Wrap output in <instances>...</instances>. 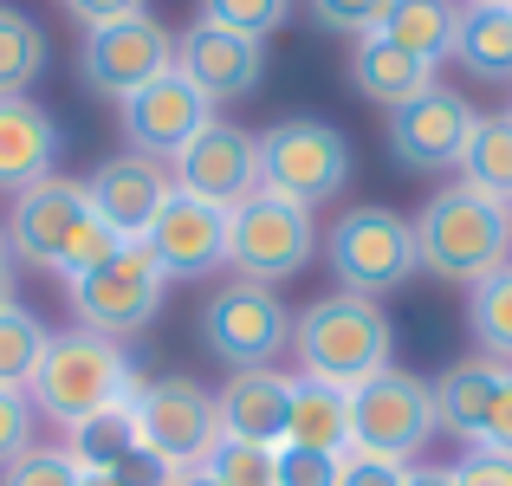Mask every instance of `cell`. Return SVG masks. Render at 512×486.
<instances>
[{
	"label": "cell",
	"mask_w": 512,
	"mask_h": 486,
	"mask_svg": "<svg viewBox=\"0 0 512 486\" xmlns=\"http://www.w3.org/2000/svg\"><path fill=\"white\" fill-rule=\"evenodd\" d=\"M117 247L124 240L98 221L85 182H72V175H46L26 195H13V214H7V253L13 260H26V266H39V273L72 286L91 266L111 260Z\"/></svg>",
	"instance_id": "cell-1"
},
{
	"label": "cell",
	"mask_w": 512,
	"mask_h": 486,
	"mask_svg": "<svg viewBox=\"0 0 512 486\" xmlns=\"http://www.w3.org/2000/svg\"><path fill=\"white\" fill-rule=\"evenodd\" d=\"M130 396H137V370H130L124 344L98 331H46V350H39L33 383H26L33 415L78 428L104 409H130Z\"/></svg>",
	"instance_id": "cell-2"
},
{
	"label": "cell",
	"mask_w": 512,
	"mask_h": 486,
	"mask_svg": "<svg viewBox=\"0 0 512 486\" xmlns=\"http://www.w3.org/2000/svg\"><path fill=\"white\" fill-rule=\"evenodd\" d=\"M409 227H415V266L435 279H454V286H480L512 260V208L487 201L467 182L435 188Z\"/></svg>",
	"instance_id": "cell-3"
},
{
	"label": "cell",
	"mask_w": 512,
	"mask_h": 486,
	"mask_svg": "<svg viewBox=\"0 0 512 486\" xmlns=\"http://www.w3.org/2000/svg\"><path fill=\"white\" fill-rule=\"evenodd\" d=\"M292 357H299V376L357 389V383H370L376 370L396 363V331H389V318H383L376 299L325 292V299H312L292 318Z\"/></svg>",
	"instance_id": "cell-4"
},
{
	"label": "cell",
	"mask_w": 512,
	"mask_h": 486,
	"mask_svg": "<svg viewBox=\"0 0 512 486\" xmlns=\"http://www.w3.org/2000/svg\"><path fill=\"white\" fill-rule=\"evenodd\" d=\"M435 435H441L435 383H422L415 370H396V363H389L370 383L350 389V454H376V461L409 467Z\"/></svg>",
	"instance_id": "cell-5"
},
{
	"label": "cell",
	"mask_w": 512,
	"mask_h": 486,
	"mask_svg": "<svg viewBox=\"0 0 512 486\" xmlns=\"http://www.w3.org/2000/svg\"><path fill=\"white\" fill-rule=\"evenodd\" d=\"M318 260V221L312 208L253 188L240 208H227V266L253 286H279V279L305 273Z\"/></svg>",
	"instance_id": "cell-6"
},
{
	"label": "cell",
	"mask_w": 512,
	"mask_h": 486,
	"mask_svg": "<svg viewBox=\"0 0 512 486\" xmlns=\"http://www.w3.org/2000/svg\"><path fill=\"white\" fill-rule=\"evenodd\" d=\"M325 260L338 273V292H357V299H389L396 286H409L422 266H415V227L409 214L396 208H350L331 221L325 234Z\"/></svg>",
	"instance_id": "cell-7"
},
{
	"label": "cell",
	"mask_w": 512,
	"mask_h": 486,
	"mask_svg": "<svg viewBox=\"0 0 512 486\" xmlns=\"http://www.w3.org/2000/svg\"><path fill=\"white\" fill-rule=\"evenodd\" d=\"M350 169H357L350 137L325 117H286L260 137V188H273V195L299 201L312 214L344 195Z\"/></svg>",
	"instance_id": "cell-8"
},
{
	"label": "cell",
	"mask_w": 512,
	"mask_h": 486,
	"mask_svg": "<svg viewBox=\"0 0 512 486\" xmlns=\"http://www.w3.org/2000/svg\"><path fill=\"white\" fill-rule=\"evenodd\" d=\"M65 292H72L78 331H98L111 344H124V337H137L143 324L163 312V266L150 260L143 240H124L111 260L91 266L85 279H72Z\"/></svg>",
	"instance_id": "cell-9"
},
{
	"label": "cell",
	"mask_w": 512,
	"mask_h": 486,
	"mask_svg": "<svg viewBox=\"0 0 512 486\" xmlns=\"http://www.w3.org/2000/svg\"><path fill=\"white\" fill-rule=\"evenodd\" d=\"M201 344H208L227 370H273L279 350H292V312L279 305L273 286L227 279V286L201 305Z\"/></svg>",
	"instance_id": "cell-10"
},
{
	"label": "cell",
	"mask_w": 512,
	"mask_h": 486,
	"mask_svg": "<svg viewBox=\"0 0 512 486\" xmlns=\"http://www.w3.org/2000/svg\"><path fill=\"white\" fill-rule=\"evenodd\" d=\"M130 422H137L143 448L156 461H169L175 474L208 461V448L221 441V415H214V396L188 376H156V383H137L130 396Z\"/></svg>",
	"instance_id": "cell-11"
},
{
	"label": "cell",
	"mask_w": 512,
	"mask_h": 486,
	"mask_svg": "<svg viewBox=\"0 0 512 486\" xmlns=\"http://www.w3.org/2000/svg\"><path fill=\"white\" fill-rule=\"evenodd\" d=\"M163 72H175V33L156 13L98 26V33H85V46H78V78H85V91L117 98V104H124L130 91H143L150 78H163Z\"/></svg>",
	"instance_id": "cell-12"
},
{
	"label": "cell",
	"mask_w": 512,
	"mask_h": 486,
	"mask_svg": "<svg viewBox=\"0 0 512 486\" xmlns=\"http://www.w3.org/2000/svg\"><path fill=\"white\" fill-rule=\"evenodd\" d=\"M169 182L182 188V195L208 201V208H240V201L260 188V137L240 130V124L208 117V124L175 150Z\"/></svg>",
	"instance_id": "cell-13"
},
{
	"label": "cell",
	"mask_w": 512,
	"mask_h": 486,
	"mask_svg": "<svg viewBox=\"0 0 512 486\" xmlns=\"http://www.w3.org/2000/svg\"><path fill=\"white\" fill-rule=\"evenodd\" d=\"M175 72L221 111V104H240V98L260 91L266 39H247V33H227V26H201L195 20L188 33H175Z\"/></svg>",
	"instance_id": "cell-14"
},
{
	"label": "cell",
	"mask_w": 512,
	"mask_h": 486,
	"mask_svg": "<svg viewBox=\"0 0 512 486\" xmlns=\"http://www.w3.org/2000/svg\"><path fill=\"white\" fill-rule=\"evenodd\" d=\"M474 104L448 85H428L422 98H409L402 111H389V156L402 169L428 175V169H454L467 150V130H474Z\"/></svg>",
	"instance_id": "cell-15"
},
{
	"label": "cell",
	"mask_w": 512,
	"mask_h": 486,
	"mask_svg": "<svg viewBox=\"0 0 512 486\" xmlns=\"http://www.w3.org/2000/svg\"><path fill=\"white\" fill-rule=\"evenodd\" d=\"M208 117H214V104L201 98L182 72L150 78L143 91H130V98L117 104V124H124L130 156H150V162H175V150H182Z\"/></svg>",
	"instance_id": "cell-16"
},
{
	"label": "cell",
	"mask_w": 512,
	"mask_h": 486,
	"mask_svg": "<svg viewBox=\"0 0 512 486\" xmlns=\"http://www.w3.org/2000/svg\"><path fill=\"white\" fill-rule=\"evenodd\" d=\"M143 247H150L156 266H163V279L214 273V266H227V208H208V201H195V195L175 188L163 201V214L150 221Z\"/></svg>",
	"instance_id": "cell-17"
},
{
	"label": "cell",
	"mask_w": 512,
	"mask_h": 486,
	"mask_svg": "<svg viewBox=\"0 0 512 486\" xmlns=\"http://www.w3.org/2000/svg\"><path fill=\"white\" fill-rule=\"evenodd\" d=\"M85 195H91L98 221L111 227L117 240H143V234H150V221L163 214V201L175 195V182H169L163 162L130 156V150H124V156H104L98 169H91Z\"/></svg>",
	"instance_id": "cell-18"
},
{
	"label": "cell",
	"mask_w": 512,
	"mask_h": 486,
	"mask_svg": "<svg viewBox=\"0 0 512 486\" xmlns=\"http://www.w3.org/2000/svg\"><path fill=\"white\" fill-rule=\"evenodd\" d=\"M65 130L46 104L33 98H0V195H26L33 182L59 175Z\"/></svg>",
	"instance_id": "cell-19"
},
{
	"label": "cell",
	"mask_w": 512,
	"mask_h": 486,
	"mask_svg": "<svg viewBox=\"0 0 512 486\" xmlns=\"http://www.w3.org/2000/svg\"><path fill=\"white\" fill-rule=\"evenodd\" d=\"M286 409H292V376H279V370H234L221 383V396H214L221 435L260 441V448L286 441Z\"/></svg>",
	"instance_id": "cell-20"
},
{
	"label": "cell",
	"mask_w": 512,
	"mask_h": 486,
	"mask_svg": "<svg viewBox=\"0 0 512 486\" xmlns=\"http://www.w3.org/2000/svg\"><path fill=\"white\" fill-rule=\"evenodd\" d=\"M506 370H512V363L480 357V350H474V357L448 363V370L435 376V415H441V428H448V435L467 441V448H474L480 428H487V409H493V396H500Z\"/></svg>",
	"instance_id": "cell-21"
},
{
	"label": "cell",
	"mask_w": 512,
	"mask_h": 486,
	"mask_svg": "<svg viewBox=\"0 0 512 486\" xmlns=\"http://www.w3.org/2000/svg\"><path fill=\"white\" fill-rule=\"evenodd\" d=\"M350 85H357V98L383 104V111H402L409 98H422V91L435 85V65L402 52V46H389L383 33H363L357 52H350Z\"/></svg>",
	"instance_id": "cell-22"
},
{
	"label": "cell",
	"mask_w": 512,
	"mask_h": 486,
	"mask_svg": "<svg viewBox=\"0 0 512 486\" xmlns=\"http://www.w3.org/2000/svg\"><path fill=\"white\" fill-rule=\"evenodd\" d=\"M286 441L318 454H350V389L318 383V376H292V409H286Z\"/></svg>",
	"instance_id": "cell-23"
},
{
	"label": "cell",
	"mask_w": 512,
	"mask_h": 486,
	"mask_svg": "<svg viewBox=\"0 0 512 486\" xmlns=\"http://www.w3.org/2000/svg\"><path fill=\"white\" fill-rule=\"evenodd\" d=\"M376 33L389 39V46L415 52V59L441 65L454 59V33H461V0H389L383 26Z\"/></svg>",
	"instance_id": "cell-24"
},
{
	"label": "cell",
	"mask_w": 512,
	"mask_h": 486,
	"mask_svg": "<svg viewBox=\"0 0 512 486\" xmlns=\"http://www.w3.org/2000/svg\"><path fill=\"white\" fill-rule=\"evenodd\" d=\"M454 65H467L487 85H512V7H461Z\"/></svg>",
	"instance_id": "cell-25"
},
{
	"label": "cell",
	"mask_w": 512,
	"mask_h": 486,
	"mask_svg": "<svg viewBox=\"0 0 512 486\" xmlns=\"http://www.w3.org/2000/svg\"><path fill=\"white\" fill-rule=\"evenodd\" d=\"M461 182L480 188L487 201H500L512 208V117H474V130H467V150H461Z\"/></svg>",
	"instance_id": "cell-26"
},
{
	"label": "cell",
	"mask_w": 512,
	"mask_h": 486,
	"mask_svg": "<svg viewBox=\"0 0 512 486\" xmlns=\"http://www.w3.org/2000/svg\"><path fill=\"white\" fill-rule=\"evenodd\" d=\"M137 448H143V435H137V422H130V409H104V415H91V422L65 428V454H72L78 474H117Z\"/></svg>",
	"instance_id": "cell-27"
},
{
	"label": "cell",
	"mask_w": 512,
	"mask_h": 486,
	"mask_svg": "<svg viewBox=\"0 0 512 486\" xmlns=\"http://www.w3.org/2000/svg\"><path fill=\"white\" fill-rule=\"evenodd\" d=\"M52 46H46V26L20 7H0V98H26L39 72H46Z\"/></svg>",
	"instance_id": "cell-28"
},
{
	"label": "cell",
	"mask_w": 512,
	"mask_h": 486,
	"mask_svg": "<svg viewBox=\"0 0 512 486\" xmlns=\"http://www.w3.org/2000/svg\"><path fill=\"white\" fill-rule=\"evenodd\" d=\"M467 331H474L480 357L512 363V260L500 273H487L480 286H467Z\"/></svg>",
	"instance_id": "cell-29"
},
{
	"label": "cell",
	"mask_w": 512,
	"mask_h": 486,
	"mask_svg": "<svg viewBox=\"0 0 512 486\" xmlns=\"http://www.w3.org/2000/svg\"><path fill=\"white\" fill-rule=\"evenodd\" d=\"M39 350H46V324L26 312V305H7V312H0V389L33 383Z\"/></svg>",
	"instance_id": "cell-30"
},
{
	"label": "cell",
	"mask_w": 512,
	"mask_h": 486,
	"mask_svg": "<svg viewBox=\"0 0 512 486\" xmlns=\"http://www.w3.org/2000/svg\"><path fill=\"white\" fill-rule=\"evenodd\" d=\"M273 454L279 448H260V441H240V435H221L201 461V474L214 486H273Z\"/></svg>",
	"instance_id": "cell-31"
},
{
	"label": "cell",
	"mask_w": 512,
	"mask_h": 486,
	"mask_svg": "<svg viewBox=\"0 0 512 486\" xmlns=\"http://www.w3.org/2000/svg\"><path fill=\"white\" fill-rule=\"evenodd\" d=\"M201 7V26H227V33H247V39H266L286 26L292 0H195Z\"/></svg>",
	"instance_id": "cell-32"
},
{
	"label": "cell",
	"mask_w": 512,
	"mask_h": 486,
	"mask_svg": "<svg viewBox=\"0 0 512 486\" xmlns=\"http://www.w3.org/2000/svg\"><path fill=\"white\" fill-rule=\"evenodd\" d=\"M338 474H344L338 454L292 448V441H279V454H273V486H338Z\"/></svg>",
	"instance_id": "cell-33"
},
{
	"label": "cell",
	"mask_w": 512,
	"mask_h": 486,
	"mask_svg": "<svg viewBox=\"0 0 512 486\" xmlns=\"http://www.w3.org/2000/svg\"><path fill=\"white\" fill-rule=\"evenodd\" d=\"M0 486H78V467L65 448H26L20 461L0 467Z\"/></svg>",
	"instance_id": "cell-34"
},
{
	"label": "cell",
	"mask_w": 512,
	"mask_h": 486,
	"mask_svg": "<svg viewBox=\"0 0 512 486\" xmlns=\"http://www.w3.org/2000/svg\"><path fill=\"white\" fill-rule=\"evenodd\" d=\"M383 13H389V0H312V20L325 26V33H350V39L376 33Z\"/></svg>",
	"instance_id": "cell-35"
},
{
	"label": "cell",
	"mask_w": 512,
	"mask_h": 486,
	"mask_svg": "<svg viewBox=\"0 0 512 486\" xmlns=\"http://www.w3.org/2000/svg\"><path fill=\"white\" fill-rule=\"evenodd\" d=\"M26 448H39L33 441V402H26V389H0V467L20 461Z\"/></svg>",
	"instance_id": "cell-36"
},
{
	"label": "cell",
	"mask_w": 512,
	"mask_h": 486,
	"mask_svg": "<svg viewBox=\"0 0 512 486\" xmlns=\"http://www.w3.org/2000/svg\"><path fill=\"white\" fill-rule=\"evenodd\" d=\"M454 486H512V454L467 448L461 461H454Z\"/></svg>",
	"instance_id": "cell-37"
},
{
	"label": "cell",
	"mask_w": 512,
	"mask_h": 486,
	"mask_svg": "<svg viewBox=\"0 0 512 486\" xmlns=\"http://www.w3.org/2000/svg\"><path fill=\"white\" fill-rule=\"evenodd\" d=\"M338 486H409V467L402 461H376V454H344Z\"/></svg>",
	"instance_id": "cell-38"
},
{
	"label": "cell",
	"mask_w": 512,
	"mask_h": 486,
	"mask_svg": "<svg viewBox=\"0 0 512 486\" xmlns=\"http://www.w3.org/2000/svg\"><path fill=\"white\" fill-rule=\"evenodd\" d=\"M65 7H72V20L85 26V33H98V26H117V20L150 13V0H65Z\"/></svg>",
	"instance_id": "cell-39"
},
{
	"label": "cell",
	"mask_w": 512,
	"mask_h": 486,
	"mask_svg": "<svg viewBox=\"0 0 512 486\" xmlns=\"http://www.w3.org/2000/svg\"><path fill=\"white\" fill-rule=\"evenodd\" d=\"M474 448H493V454H512V370H506V383H500V396H493V409H487V428H480V441Z\"/></svg>",
	"instance_id": "cell-40"
},
{
	"label": "cell",
	"mask_w": 512,
	"mask_h": 486,
	"mask_svg": "<svg viewBox=\"0 0 512 486\" xmlns=\"http://www.w3.org/2000/svg\"><path fill=\"white\" fill-rule=\"evenodd\" d=\"M409 486H454V467H409Z\"/></svg>",
	"instance_id": "cell-41"
},
{
	"label": "cell",
	"mask_w": 512,
	"mask_h": 486,
	"mask_svg": "<svg viewBox=\"0 0 512 486\" xmlns=\"http://www.w3.org/2000/svg\"><path fill=\"white\" fill-rule=\"evenodd\" d=\"M169 486H214V480H208V474H201V467H188V474H175Z\"/></svg>",
	"instance_id": "cell-42"
},
{
	"label": "cell",
	"mask_w": 512,
	"mask_h": 486,
	"mask_svg": "<svg viewBox=\"0 0 512 486\" xmlns=\"http://www.w3.org/2000/svg\"><path fill=\"white\" fill-rule=\"evenodd\" d=\"M7 305H20V299H13V273L0 266V312H7Z\"/></svg>",
	"instance_id": "cell-43"
},
{
	"label": "cell",
	"mask_w": 512,
	"mask_h": 486,
	"mask_svg": "<svg viewBox=\"0 0 512 486\" xmlns=\"http://www.w3.org/2000/svg\"><path fill=\"white\" fill-rule=\"evenodd\" d=\"M78 486H124L117 474H78Z\"/></svg>",
	"instance_id": "cell-44"
},
{
	"label": "cell",
	"mask_w": 512,
	"mask_h": 486,
	"mask_svg": "<svg viewBox=\"0 0 512 486\" xmlns=\"http://www.w3.org/2000/svg\"><path fill=\"white\" fill-rule=\"evenodd\" d=\"M461 7H512V0H461Z\"/></svg>",
	"instance_id": "cell-45"
},
{
	"label": "cell",
	"mask_w": 512,
	"mask_h": 486,
	"mask_svg": "<svg viewBox=\"0 0 512 486\" xmlns=\"http://www.w3.org/2000/svg\"><path fill=\"white\" fill-rule=\"evenodd\" d=\"M0 266H7V227H0Z\"/></svg>",
	"instance_id": "cell-46"
},
{
	"label": "cell",
	"mask_w": 512,
	"mask_h": 486,
	"mask_svg": "<svg viewBox=\"0 0 512 486\" xmlns=\"http://www.w3.org/2000/svg\"><path fill=\"white\" fill-rule=\"evenodd\" d=\"M506 117H512V104H506Z\"/></svg>",
	"instance_id": "cell-47"
}]
</instances>
